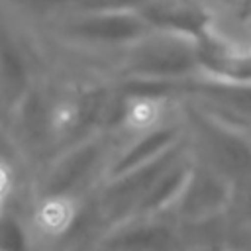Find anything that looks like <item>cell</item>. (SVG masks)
Returning <instances> with one entry per match:
<instances>
[{"mask_svg": "<svg viewBox=\"0 0 251 251\" xmlns=\"http://www.w3.org/2000/svg\"><path fill=\"white\" fill-rule=\"evenodd\" d=\"M31 227L27 220L10 206H0V251H31Z\"/></svg>", "mask_w": 251, "mask_h": 251, "instance_id": "7a4b0ae2", "label": "cell"}, {"mask_svg": "<svg viewBox=\"0 0 251 251\" xmlns=\"http://www.w3.org/2000/svg\"><path fill=\"white\" fill-rule=\"evenodd\" d=\"M8 0H0V122L35 86L31 53Z\"/></svg>", "mask_w": 251, "mask_h": 251, "instance_id": "6da1fadb", "label": "cell"}]
</instances>
